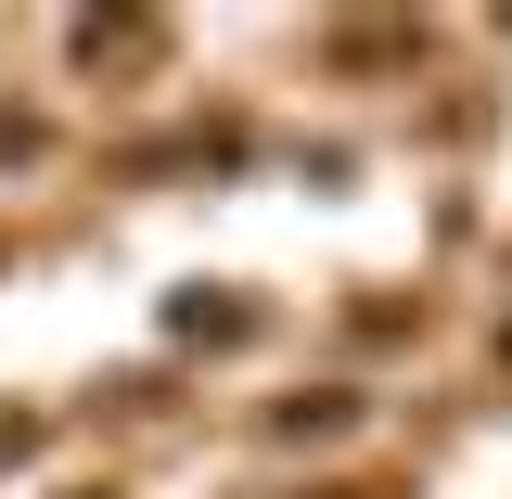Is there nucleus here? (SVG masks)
Masks as SVG:
<instances>
[{"label": "nucleus", "instance_id": "4", "mask_svg": "<svg viewBox=\"0 0 512 499\" xmlns=\"http://www.w3.org/2000/svg\"><path fill=\"white\" fill-rule=\"evenodd\" d=\"M180 333H192V346H244V333H256V308H231V295L205 308V295H192V308H180Z\"/></svg>", "mask_w": 512, "mask_h": 499}, {"label": "nucleus", "instance_id": "2", "mask_svg": "<svg viewBox=\"0 0 512 499\" xmlns=\"http://www.w3.org/2000/svg\"><path fill=\"white\" fill-rule=\"evenodd\" d=\"M346 423H359V397H333V384H320V397H282V410H269V436H346Z\"/></svg>", "mask_w": 512, "mask_h": 499}, {"label": "nucleus", "instance_id": "1", "mask_svg": "<svg viewBox=\"0 0 512 499\" xmlns=\"http://www.w3.org/2000/svg\"><path fill=\"white\" fill-rule=\"evenodd\" d=\"M64 52L90 64V77H154V64H167V26H154V13H77Z\"/></svg>", "mask_w": 512, "mask_h": 499}, {"label": "nucleus", "instance_id": "3", "mask_svg": "<svg viewBox=\"0 0 512 499\" xmlns=\"http://www.w3.org/2000/svg\"><path fill=\"white\" fill-rule=\"evenodd\" d=\"M423 26H333V64H410Z\"/></svg>", "mask_w": 512, "mask_h": 499}, {"label": "nucleus", "instance_id": "5", "mask_svg": "<svg viewBox=\"0 0 512 499\" xmlns=\"http://www.w3.org/2000/svg\"><path fill=\"white\" fill-rule=\"evenodd\" d=\"M39 154H52V128L26 116V103H0V167H39Z\"/></svg>", "mask_w": 512, "mask_h": 499}]
</instances>
